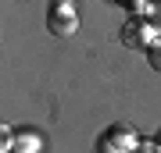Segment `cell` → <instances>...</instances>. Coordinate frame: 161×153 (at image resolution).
Wrapping results in <instances>:
<instances>
[{"instance_id": "7a4b0ae2", "label": "cell", "mask_w": 161, "mask_h": 153, "mask_svg": "<svg viewBox=\"0 0 161 153\" xmlns=\"http://www.w3.org/2000/svg\"><path fill=\"white\" fill-rule=\"evenodd\" d=\"M158 39H161L158 25L150 22V18H129V22L122 25V43L132 46V50H150Z\"/></svg>"}, {"instance_id": "277c9868", "label": "cell", "mask_w": 161, "mask_h": 153, "mask_svg": "<svg viewBox=\"0 0 161 153\" xmlns=\"http://www.w3.org/2000/svg\"><path fill=\"white\" fill-rule=\"evenodd\" d=\"M11 153H40V139L22 132V135H11Z\"/></svg>"}, {"instance_id": "ba28073f", "label": "cell", "mask_w": 161, "mask_h": 153, "mask_svg": "<svg viewBox=\"0 0 161 153\" xmlns=\"http://www.w3.org/2000/svg\"><path fill=\"white\" fill-rule=\"evenodd\" d=\"M154 142H158V146H161V132H158V135H154Z\"/></svg>"}, {"instance_id": "9c48e42d", "label": "cell", "mask_w": 161, "mask_h": 153, "mask_svg": "<svg viewBox=\"0 0 161 153\" xmlns=\"http://www.w3.org/2000/svg\"><path fill=\"white\" fill-rule=\"evenodd\" d=\"M150 4H154V0H150Z\"/></svg>"}, {"instance_id": "8992f818", "label": "cell", "mask_w": 161, "mask_h": 153, "mask_svg": "<svg viewBox=\"0 0 161 153\" xmlns=\"http://www.w3.org/2000/svg\"><path fill=\"white\" fill-rule=\"evenodd\" d=\"M132 153H161V146H158L154 139H150V142H140V146L132 150Z\"/></svg>"}, {"instance_id": "5b68a950", "label": "cell", "mask_w": 161, "mask_h": 153, "mask_svg": "<svg viewBox=\"0 0 161 153\" xmlns=\"http://www.w3.org/2000/svg\"><path fill=\"white\" fill-rule=\"evenodd\" d=\"M147 61H150V68H154V71H161V39L147 50Z\"/></svg>"}, {"instance_id": "52a82bcc", "label": "cell", "mask_w": 161, "mask_h": 153, "mask_svg": "<svg viewBox=\"0 0 161 153\" xmlns=\"http://www.w3.org/2000/svg\"><path fill=\"white\" fill-rule=\"evenodd\" d=\"M154 25L161 28V0H158V4H154Z\"/></svg>"}, {"instance_id": "6da1fadb", "label": "cell", "mask_w": 161, "mask_h": 153, "mask_svg": "<svg viewBox=\"0 0 161 153\" xmlns=\"http://www.w3.org/2000/svg\"><path fill=\"white\" fill-rule=\"evenodd\" d=\"M47 32L54 39H72L79 32V14H75V0H50L47 11Z\"/></svg>"}, {"instance_id": "3957f363", "label": "cell", "mask_w": 161, "mask_h": 153, "mask_svg": "<svg viewBox=\"0 0 161 153\" xmlns=\"http://www.w3.org/2000/svg\"><path fill=\"white\" fill-rule=\"evenodd\" d=\"M136 146H140V139L129 125H111L97 139V153H132Z\"/></svg>"}]
</instances>
